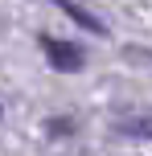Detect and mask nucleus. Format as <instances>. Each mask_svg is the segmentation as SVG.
Returning a JSON list of instances; mask_svg holds the SVG:
<instances>
[{"mask_svg":"<svg viewBox=\"0 0 152 156\" xmlns=\"http://www.w3.org/2000/svg\"><path fill=\"white\" fill-rule=\"evenodd\" d=\"M41 49H45V58H49V66H54V70H66V74H74V70L82 66V54H78V45H70V41L45 37V41H41Z\"/></svg>","mask_w":152,"mask_h":156,"instance_id":"obj_1","label":"nucleus"},{"mask_svg":"<svg viewBox=\"0 0 152 156\" xmlns=\"http://www.w3.org/2000/svg\"><path fill=\"white\" fill-rule=\"evenodd\" d=\"M54 4L62 8V12L70 16L74 25H82V29H87V33H95V37H103V33H107V29H103V21H99L95 12H87V8H82L78 0H54Z\"/></svg>","mask_w":152,"mask_h":156,"instance_id":"obj_2","label":"nucleus"},{"mask_svg":"<svg viewBox=\"0 0 152 156\" xmlns=\"http://www.w3.org/2000/svg\"><path fill=\"white\" fill-rule=\"evenodd\" d=\"M119 132H128V136H152V115H132V119H123Z\"/></svg>","mask_w":152,"mask_h":156,"instance_id":"obj_3","label":"nucleus"}]
</instances>
